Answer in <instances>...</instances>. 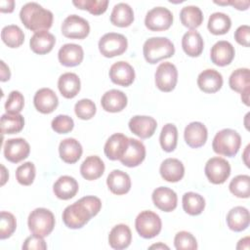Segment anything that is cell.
<instances>
[{"label":"cell","instance_id":"1","mask_svg":"<svg viewBox=\"0 0 250 250\" xmlns=\"http://www.w3.org/2000/svg\"><path fill=\"white\" fill-rule=\"evenodd\" d=\"M101 208L102 201L99 197L87 195L64 208L62 221L69 229H80L96 216Z\"/></svg>","mask_w":250,"mask_h":250},{"label":"cell","instance_id":"2","mask_svg":"<svg viewBox=\"0 0 250 250\" xmlns=\"http://www.w3.org/2000/svg\"><path fill=\"white\" fill-rule=\"evenodd\" d=\"M20 18L23 25L34 33L48 30L53 23V13L36 2L24 4L20 11Z\"/></svg>","mask_w":250,"mask_h":250},{"label":"cell","instance_id":"3","mask_svg":"<svg viewBox=\"0 0 250 250\" xmlns=\"http://www.w3.org/2000/svg\"><path fill=\"white\" fill-rule=\"evenodd\" d=\"M143 53L146 61L153 64L161 60L171 58L175 53V47L166 37H150L144 43Z\"/></svg>","mask_w":250,"mask_h":250},{"label":"cell","instance_id":"4","mask_svg":"<svg viewBox=\"0 0 250 250\" xmlns=\"http://www.w3.org/2000/svg\"><path fill=\"white\" fill-rule=\"evenodd\" d=\"M240 145V135L235 130L226 128L216 133L212 142V148L220 155L232 157L238 152Z\"/></svg>","mask_w":250,"mask_h":250},{"label":"cell","instance_id":"5","mask_svg":"<svg viewBox=\"0 0 250 250\" xmlns=\"http://www.w3.org/2000/svg\"><path fill=\"white\" fill-rule=\"evenodd\" d=\"M27 225L32 234L45 237L54 229L55 216L49 209L36 208L29 214Z\"/></svg>","mask_w":250,"mask_h":250},{"label":"cell","instance_id":"6","mask_svg":"<svg viewBox=\"0 0 250 250\" xmlns=\"http://www.w3.org/2000/svg\"><path fill=\"white\" fill-rule=\"evenodd\" d=\"M135 227L140 236L144 238H152L159 234L162 223L160 217L149 210L142 211L136 218Z\"/></svg>","mask_w":250,"mask_h":250},{"label":"cell","instance_id":"7","mask_svg":"<svg viewBox=\"0 0 250 250\" xmlns=\"http://www.w3.org/2000/svg\"><path fill=\"white\" fill-rule=\"evenodd\" d=\"M128 46L127 38L120 33L108 32L99 40V50L106 58H112L122 55Z\"/></svg>","mask_w":250,"mask_h":250},{"label":"cell","instance_id":"8","mask_svg":"<svg viewBox=\"0 0 250 250\" xmlns=\"http://www.w3.org/2000/svg\"><path fill=\"white\" fill-rule=\"evenodd\" d=\"M204 172L209 182L214 185H221L229 177L230 165L225 158L215 156L208 159L205 164Z\"/></svg>","mask_w":250,"mask_h":250},{"label":"cell","instance_id":"9","mask_svg":"<svg viewBox=\"0 0 250 250\" xmlns=\"http://www.w3.org/2000/svg\"><path fill=\"white\" fill-rule=\"evenodd\" d=\"M173 23V14L165 7H154L149 10L145 18L146 26L152 31L168 29Z\"/></svg>","mask_w":250,"mask_h":250},{"label":"cell","instance_id":"10","mask_svg":"<svg viewBox=\"0 0 250 250\" xmlns=\"http://www.w3.org/2000/svg\"><path fill=\"white\" fill-rule=\"evenodd\" d=\"M155 85L162 92H171L178 81V70L175 64L169 62H161L155 71Z\"/></svg>","mask_w":250,"mask_h":250},{"label":"cell","instance_id":"11","mask_svg":"<svg viewBox=\"0 0 250 250\" xmlns=\"http://www.w3.org/2000/svg\"><path fill=\"white\" fill-rule=\"evenodd\" d=\"M61 29L67 38L84 39L90 32V25L85 19L77 15H69L63 20Z\"/></svg>","mask_w":250,"mask_h":250},{"label":"cell","instance_id":"12","mask_svg":"<svg viewBox=\"0 0 250 250\" xmlns=\"http://www.w3.org/2000/svg\"><path fill=\"white\" fill-rule=\"evenodd\" d=\"M30 152L29 144L22 138L9 139L4 145V156L12 163H19L25 159Z\"/></svg>","mask_w":250,"mask_h":250},{"label":"cell","instance_id":"13","mask_svg":"<svg viewBox=\"0 0 250 250\" xmlns=\"http://www.w3.org/2000/svg\"><path fill=\"white\" fill-rule=\"evenodd\" d=\"M128 125L131 132L141 139L150 138L157 128L156 120L153 117L146 115L133 116L129 120Z\"/></svg>","mask_w":250,"mask_h":250},{"label":"cell","instance_id":"14","mask_svg":"<svg viewBox=\"0 0 250 250\" xmlns=\"http://www.w3.org/2000/svg\"><path fill=\"white\" fill-rule=\"evenodd\" d=\"M109 78L114 84L127 87L135 79V70L127 62H116L109 68Z\"/></svg>","mask_w":250,"mask_h":250},{"label":"cell","instance_id":"15","mask_svg":"<svg viewBox=\"0 0 250 250\" xmlns=\"http://www.w3.org/2000/svg\"><path fill=\"white\" fill-rule=\"evenodd\" d=\"M235 55L234 47L231 43L226 40L216 42L210 51V58L213 63L219 66L229 64Z\"/></svg>","mask_w":250,"mask_h":250},{"label":"cell","instance_id":"16","mask_svg":"<svg viewBox=\"0 0 250 250\" xmlns=\"http://www.w3.org/2000/svg\"><path fill=\"white\" fill-rule=\"evenodd\" d=\"M129 145V138L121 133L111 135L104 144V154L110 160H120Z\"/></svg>","mask_w":250,"mask_h":250},{"label":"cell","instance_id":"17","mask_svg":"<svg viewBox=\"0 0 250 250\" xmlns=\"http://www.w3.org/2000/svg\"><path fill=\"white\" fill-rule=\"evenodd\" d=\"M33 104L39 112L48 114L57 108L59 104V99L52 89L41 88L35 93Z\"/></svg>","mask_w":250,"mask_h":250},{"label":"cell","instance_id":"18","mask_svg":"<svg viewBox=\"0 0 250 250\" xmlns=\"http://www.w3.org/2000/svg\"><path fill=\"white\" fill-rule=\"evenodd\" d=\"M151 198L154 205L164 212H171L177 207V193L167 187L156 188L151 194Z\"/></svg>","mask_w":250,"mask_h":250},{"label":"cell","instance_id":"19","mask_svg":"<svg viewBox=\"0 0 250 250\" xmlns=\"http://www.w3.org/2000/svg\"><path fill=\"white\" fill-rule=\"evenodd\" d=\"M208 137V132L206 126L198 121L190 122L185 128L184 138L188 146L193 148H197L202 146Z\"/></svg>","mask_w":250,"mask_h":250},{"label":"cell","instance_id":"20","mask_svg":"<svg viewBox=\"0 0 250 250\" xmlns=\"http://www.w3.org/2000/svg\"><path fill=\"white\" fill-rule=\"evenodd\" d=\"M146 157V146L144 144L133 138H129V145L124 155L119 160L127 167H136L140 165Z\"/></svg>","mask_w":250,"mask_h":250},{"label":"cell","instance_id":"21","mask_svg":"<svg viewBox=\"0 0 250 250\" xmlns=\"http://www.w3.org/2000/svg\"><path fill=\"white\" fill-rule=\"evenodd\" d=\"M58 58L60 62L64 66H76L82 62L84 52L80 45L74 43H66L60 48Z\"/></svg>","mask_w":250,"mask_h":250},{"label":"cell","instance_id":"22","mask_svg":"<svg viewBox=\"0 0 250 250\" xmlns=\"http://www.w3.org/2000/svg\"><path fill=\"white\" fill-rule=\"evenodd\" d=\"M197 85L204 93H216L223 86V76L219 71L213 68H207L199 73Z\"/></svg>","mask_w":250,"mask_h":250},{"label":"cell","instance_id":"23","mask_svg":"<svg viewBox=\"0 0 250 250\" xmlns=\"http://www.w3.org/2000/svg\"><path fill=\"white\" fill-rule=\"evenodd\" d=\"M127 96L120 90L106 91L101 100L103 108L107 112H119L127 105Z\"/></svg>","mask_w":250,"mask_h":250},{"label":"cell","instance_id":"24","mask_svg":"<svg viewBox=\"0 0 250 250\" xmlns=\"http://www.w3.org/2000/svg\"><path fill=\"white\" fill-rule=\"evenodd\" d=\"M159 172L165 181L176 183L183 179L185 175V167L177 158H166L160 164Z\"/></svg>","mask_w":250,"mask_h":250},{"label":"cell","instance_id":"25","mask_svg":"<svg viewBox=\"0 0 250 250\" xmlns=\"http://www.w3.org/2000/svg\"><path fill=\"white\" fill-rule=\"evenodd\" d=\"M250 223V215L247 208L235 206L231 208L227 215L228 227L236 232L246 229Z\"/></svg>","mask_w":250,"mask_h":250},{"label":"cell","instance_id":"26","mask_svg":"<svg viewBox=\"0 0 250 250\" xmlns=\"http://www.w3.org/2000/svg\"><path fill=\"white\" fill-rule=\"evenodd\" d=\"M132 241V232L127 225L114 226L108 234V243L111 248L121 250L127 248Z\"/></svg>","mask_w":250,"mask_h":250},{"label":"cell","instance_id":"27","mask_svg":"<svg viewBox=\"0 0 250 250\" xmlns=\"http://www.w3.org/2000/svg\"><path fill=\"white\" fill-rule=\"evenodd\" d=\"M77 181L70 176H61L53 186V191L55 195L62 200H67L75 196L78 191Z\"/></svg>","mask_w":250,"mask_h":250},{"label":"cell","instance_id":"28","mask_svg":"<svg viewBox=\"0 0 250 250\" xmlns=\"http://www.w3.org/2000/svg\"><path fill=\"white\" fill-rule=\"evenodd\" d=\"M82 152L83 149L81 144L73 138H66L60 143L59 153L65 163L73 164L77 162L81 157Z\"/></svg>","mask_w":250,"mask_h":250},{"label":"cell","instance_id":"29","mask_svg":"<svg viewBox=\"0 0 250 250\" xmlns=\"http://www.w3.org/2000/svg\"><path fill=\"white\" fill-rule=\"evenodd\" d=\"M106 185L112 193L122 195L130 190L131 179L127 173L115 169L107 176Z\"/></svg>","mask_w":250,"mask_h":250},{"label":"cell","instance_id":"30","mask_svg":"<svg viewBox=\"0 0 250 250\" xmlns=\"http://www.w3.org/2000/svg\"><path fill=\"white\" fill-rule=\"evenodd\" d=\"M56 43L55 36L48 30L35 32L29 41L30 49L38 55H45L52 51Z\"/></svg>","mask_w":250,"mask_h":250},{"label":"cell","instance_id":"31","mask_svg":"<svg viewBox=\"0 0 250 250\" xmlns=\"http://www.w3.org/2000/svg\"><path fill=\"white\" fill-rule=\"evenodd\" d=\"M58 88L62 97L65 99H72L80 91V79L78 75L73 72H65L60 76L58 80Z\"/></svg>","mask_w":250,"mask_h":250},{"label":"cell","instance_id":"32","mask_svg":"<svg viewBox=\"0 0 250 250\" xmlns=\"http://www.w3.org/2000/svg\"><path fill=\"white\" fill-rule=\"evenodd\" d=\"M182 47L184 52L189 57H198L201 55L204 42L200 33L194 29L187 31L182 38Z\"/></svg>","mask_w":250,"mask_h":250},{"label":"cell","instance_id":"33","mask_svg":"<svg viewBox=\"0 0 250 250\" xmlns=\"http://www.w3.org/2000/svg\"><path fill=\"white\" fill-rule=\"evenodd\" d=\"M104 172V164L97 155L88 156L80 166L82 177L88 181L99 179Z\"/></svg>","mask_w":250,"mask_h":250},{"label":"cell","instance_id":"34","mask_svg":"<svg viewBox=\"0 0 250 250\" xmlns=\"http://www.w3.org/2000/svg\"><path fill=\"white\" fill-rule=\"evenodd\" d=\"M134 21L133 9L127 3H117L114 5L111 14L110 21L112 24L119 27L129 26Z\"/></svg>","mask_w":250,"mask_h":250},{"label":"cell","instance_id":"35","mask_svg":"<svg viewBox=\"0 0 250 250\" xmlns=\"http://www.w3.org/2000/svg\"><path fill=\"white\" fill-rule=\"evenodd\" d=\"M231 26L230 18L222 12H215L211 14L208 20L207 27L212 34L222 35L227 33Z\"/></svg>","mask_w":250,"mask_h":250},{"label":"cell","instance_id":"36","mask_svg":"<svg viewBox=\"0 0 250 250\" xmlns=\"http://www.w3.org/2000/svg\"><path fill=\"white\" fill-rule=\"evenodd\" d=\"M183 209L186 213L191 216H196L202 213L205 208V199L199 193L188 191L183 195Z\"/></svg>","mask_w":250,"mask_h":250},{"label":"cell","instance_id":"37","mask_svg":"<svg viewBox=\"0 0 250 250\" xmlns=\"http://www.w3.org/2000/svg\"><path fill=\"white\" fill-rule=\"evenodd\" d=\"M180 20L183 25L190 29H194L202 23L203 14L197 6L188 5L182 8L180 12Z\"/></svg>","mask_w":250,"mask_h":250},{"label":"cell","instance_id":"38","mask_svg":"<svg viewBox=\"0 0 250 250\" xmlns=\"http://www.w3.org/2000/svg\"><path fill=\"white\" fill-rule=\"evenodd\" d=\"M230 89L237 93L250 91V71L246 67L237 68L230 74L229 78Z\"/></svg>","mask_w":250,"mask_h":250},{"label":"cell","instance_id":"39","mask_svg":"<svg viewBox=\"0 0 250 250\" xmlns=\"http://www.w3.org/2000/svg\"><path fill=\"white\" fill-rule=\"evenodd\" d=\"M0 125L2 134L19 133L24 126V118L20 113H5L1 116Z\"/></svg>","mask_w":250,"mask_h":250},{"label":"cell","instance_id":"40","mask_svg":"<svg viewBox=\"0 0 250 250\" xmlns=\"http://www.w3.org/2000/svg\"><path fill=\"white\" fill-rule=\"evenodd\" d=\"M1 38L10 48H18L24 41V33L21 28L16 24H9L2 28Z\"/></svg>","mask_w":250,"mask_h":250},{"label":"cell","instance_id":"41","mask_svg":"<svg viewBox=\"0 0 250 250\" xmlns=\"http://www.w3.org/2000/svg\"><path fill=\"white\" fill-rule=\"evenodd\" d=\"M159 142L164 151L166 152L173 151L176 148L177 143H178L177 127L172 123L165 124L161 130Z\"/></svg>","mask_w":250,"mask_h":250},{"label":"cell","instance_id":"42","mask_svg":"<svg viewBox=\"0 0 250 250\" xmlns=\"http://www.w3.org/2000/svg\"><path fill=\"white\" fill-rule=\"evenodd\" d=\"M229 191L239 198H248L250 195V177L238 175L234 177L229 186Z\"/></svg>","mask_w":250,"mask_h":250},{"label":"cell","instance_id":"43","mask_svg":"<svg viewBox=\"0 0 250 250\" xmlns=\"http://www.w3.org/2000/svg\"><path fill=\"white\" fill-rule=\"evenodd\" d=\"M72 3L77 8L87 10L95 16L104 13L108 5L107 0H74Z\"/></svg>","mask_w":250,"mask_h":250},{"label":"cell","instance_id":"44","mask_svg":"<svg viewBox=\"0 0 250 250\" xmlns=\"http://www.w3.org/2000/svg\"><path fill=\"white\" fill-rule=\"evenodd\" d=\"M35 178V166L32 162L27 161L20 165L16 170V179L22 186H29Z\"/></svg>","mask_w":250,"mask_h":250},{"label":"cell","instance_id":"45","mask_svg":"<svg viewBox=\"0 0 250 250\" xmlns=\"http://www.w3.org/2000/svg\"><path fill=\"white\" fill-rule=\"evenodd\" d=\"M17 228V221L15 216L6 211H2L0 215V238L6 239L10 237Z\"/></svg>","mask_w":250,"mask_h":250},{"label":"cell","instance_id":"46","mask_svg":"<svg viewBox=\"0 0 250 250\" xmlns=\"http://www.w3.org/2000/svg\"><path fill=\"white\" fill-rule=\"evenodd\" d=\"M174 245L177 250H195L197 249V241L193 234L188 231H179L174 238Z\"/></svg>","mask_w":250,"mask_h":250},{"label":"cell","instance_id":"47","mask_svg":"<svg viewBox=\"0 0 250 250\" xmlns=\"http://www.w3.org/2000/svg\"><path fill=\"white\" fill-rule=\"evenodd\" d=\"M74 111L78 118L88 120L96 114L97 107L94 102L90 99H82L75 104Z\"/></svg>","mask_w":250,"mask_h":250},{"label":"cell","instance_id":"48","mask_svg":"<svg viewBox=\"0 0 250 250\" xmlns=\"http://www.w3.org/2000/svg\"><path fill=\"white\" fill-rule=\"evenodd\" d=\"M24 105V98L19 91H12L5 103V109L7 113H20Z\"/></svg>","mask_w":250,"mask_h":250},{"label":"cell","instance_id":"49","mask_svg":"<svg viewBox=\"0 0 250 250\" xmlns=\"http://www.w3.org/2000/svg\"><path fill=\"white\" fill-rule=\"evenodd\" d=\"M51 126L55 132L59 134H66L73 129L74 122L70 116L59 114L52 120Z\"/></svg>","mask_w":250,"mask_h":250},{"label":"cell","instance_id":"50","mask_svg":"<svg viewBox=\"0 0 250 250\" xmlns=\"http://www.w3.org/2000/svg\"><path fill=\"white\" fill-rule=\"evenodd\" d=\"M47 248V244L42 236L32 234L28 237L25 238L23 244H22V249L24 250H45Z\"/></svg>","mask_w":250,"mask_h":250},{"label":"cell","instance_id":"51","mask_svg":"<svg viewBox=\"0 0 250 250\" xmlns=\"http://www.w3.org/2000/svg\"><path fill=\"white\" fill-rule=\"evenodd\" d=\"M250 38V27L247 24L240 25L234 31V39L235 41L245 47H249V39Z\"/></svg>","mask_w":250,"mask_h":250},{"label":"cell","instance_id":"52","mask_svg":"<svg viewBox=\"0 0 250 250\" xmlns=\"http://www.w3.org/2000/svg\"><path fill=\"white\" fill-rule=\"evenodd\" d=\"M214 3L219 4V5H231L235 9L244 11L249 8L250 2L248 0H229V1H214Z\"/></svg>","mask_w":250,"mask_h":250},{"label":"cell","instance_id":"53","mask_svg":"<svg viewBox=\"0 0 250 250\" xmlns=\"http://www.w3.org/2000/svg\"><path fill=\"white\" fill-rule=\"evenodd\" d=\"M15 8L14 0H1L0 1V11L2 13H12Z\"/></svg>","mask_w":250,"mask_h":250},{"label":"cell","instance_id":"54","mask_svg":"<svg viewBox=\"0 0 250 250\" xmlns=\"http://www.w3.org/2000/svg\"><path fill=\"white\" fill-rule=\"evenodd\" d=\"M0 63H1V78H0V80L2 82H4V81H7L10 79L11 71L9 69V66L6 65V63L3 61H1Z\"/></svg>","mask_w":250,"mask_h":250},{"label":"cell","instance_id":"55","mask_svg":"<svg viewBox=\"0 0 250 250\" xmlns=\"http://www.w3.org/2000/svg\"><path fill=\"white\" fill-rule=\"evenodd\" d=\"M249 241L250 240L248 236L241 238L236 245V249H249Z\"/></svg>","mask_w":250,"mask_h":250},{"label":"cell","instance_id":"56","mask_svg":"<svg viewBox=\"0 0 250 250\" xmlns=\"http://www.w3.org/2000/svg\"><path fill=\"white\" fill-rule=\"evenodd\" d=\"M1 168H2V178H1V186H3L5 183H6V181L8 180V178H9V174H8V172H7V170H6V168H5V166L4 165H1Z\"/></svg>","mask_w":250,"mask_h":250},{"label":"cell","instance_id":"57","mask_svg":"<svg viewBox=\"0 0 250 250\" xmlns=\"http://www.w3.org/2000/svg\"><path fill=\"white\" fill-rule=\"evenodd\" d=\"M249 92L250 91H246V92L241 93V100L246 105H249Z\"/></svg>","mask_w":250,"mask_h":250},{"label":"cell","instance_id":"58","mask_svg":"<svg viewBox=\"0 0 250 250\" xmlns=\"http://www.w3.org/2000/svg\"><path fill=\"white\" fill-rule=\"evenodd\" d=\"M249 147H250V146L248 145L247 146H246V148H245V150H244V153H243V160H244V163L246 164V166L247 167H249V162H248V159H247V157H248V151H249Z\"/></svg>","mask_w":250,"mask_h":250},{"label":"cell","instance_id":"59","mask_svg":"<svg viewBox=\"0 0 250 250\" xmlns=\"http://www.w3.org/2000/svg\"><path fill=\"white\" fill-rule=\"evenodd\" d=\"M150 249H153V248H156V249H169V247L167 246V245H165V244H162V243H158V244H153V245H151L150 247H149Z\"/></svg>","mask_w":250,"mask_h":250}]
</instances>
